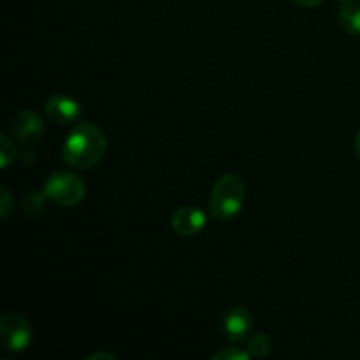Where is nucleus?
<instances>
[{
  "label": "nucleus",
  "mask_w": 360,
  "mask_h": 360,
  "mask_svg": "<svg viewBox=\"0 0 360 360\" xmlns=\"http://www.w3.org/2000/svg\"><path fill=\"white\" fill-rule=\"evenodd\" d=\"M108 139L101 127L91 122H79L72 127L62 148L63 162L76 171H88L104 158Z\"/></svg>",
  "instance_id": "1"
},
{
  "label": "nucleus",
  "mask_w": 360,
  "mask_h": 360,
  "mask_svg": "<svg viewBox=\"0 0 360 360\" xmlns=\"http://www.w3.org/2000/svg\"><path fill=\"white\" fill-rule=\"evenodd\" d=\"M246 199L245 181L239 174L227 172L213 185L210 195V210L217 220L231 221L241 213Z\"/></svg>",
  "instance_id": "2"
},
{
  "label": "nucleus",
  "mask_w": 360,
  "mask_h": 360,
  "mask_svg": "<svg viewBox=\"0 0 360 360\" xmlns=\"http://www.w3.org/2000/svg\"><path fill=\"white\" fill-rule=\"evenodd\" d=\"M44 195L51 202L62 207L77 206L86 195V185L83 179L74 172L58 171L53 172L44 183Z\"/></svg>",
  "instance_id": "3"
},
{
  "label": "nucleus",
  "mask_w": 360,
  "mask_h": 360,
  "mask_svg": "<svg viewBox=\"0 0 360 360\" xmlns=\"http://www.w3.org/2000/svg\"><path fill=\"white\" fill-rule=\"evenodd\" d=\"M0 338L7 350L20 354L30 345L32 327L20 313H4L0 316Z\"/></svg>",
  "instance_id": "4"
},
{
  "label": "nucleus",
  "mask_w": 360,
  "mask_h": 360,
  "mask_svg": "<svg viewBox=\"0 0 360 360\" xmlns=\"http://www.w3.org/2000/svg\"><path fill=\"white\" fill-rule=\"evenodd\" d=\"M11 136L16 141L18 144L25 148L35 146L37 143H41L42 136H44V123H42L41 116L37 112L30 111V109H25L20 111L11 122Z\"/></svg>",
  "instance_id": "5"
},
{
  "label": "nucleus",
  "mask_w": 360,
  "mask_h": 360,
  "mask_svg": "<svg viewBox=\"0 0 360 360\" xmlns=\"http://www.w3.org/2000/svg\"><path fill=\"white\" fill-rule=\"evenodd\" d=\"M253 329V319L243 306H232L225 311L221 320V333L232 343H241L250 336Z\"/></svg>",
  "instance_id": "6"
},
{
  "label": "nucleus",
  "mask_w": 360,
  "mask_h": 360,
  "mask_svg": "<svg viewBox=\"0 0 360 360\" xmlns=\"http://www.w3.org/2000/svg\"><path fill=\"white\" fill-rule=\"evenodd\" d=\"M207 224L206 213L199 207L193 206H183L179 210L174 211L171 218V225L174 229V232L183 238H193V236H199L204 231Z\"/></svg>",
  "instance_id": "7"
},
{
  "label": "nucleus",
  "mask_w": 360,
  "mask_h": 360,
  "mask_svg": "<svg viewBox=\"0 0 360 360\" xmlns=\"http://www.w3.org/2000/svg\"><path fill=\"white\" fill-rule=\"evenodd\" d=\"M46 116L58 125H70L81 116V105L76 98L65 94H56L48 98L44 105Z\"/></svg>",
  "instance_id": "8"
},
{
  "label": "nucleus",
  "mask_w": 360,
  "mask_h": 360,
  "mask_svg": "<svg viewBox=\"0 0 360 360\" xmlns=\"http://www.w3.org/2000/svg\"><path fill=\"white\" fill-rule=\"evenodd\" d=\"M340 25L347 34L360 35V2L347 0L340 9Z\"/></svg>",
  "instance_id": "9"
},
{
  "label": "nucleus",
  "mask_w": 360,
  "mask_h": 360,
  "mask_svg": "<svg viewBox=\"0 0 360 360\" xmlns=\"http://www.w3.org/2000/svg\"><path fill=\"white\" fill-rule=\"evenodd\" d=\"M246 350L250 352L252 357L264 359L267 355H271V352H273V340L267 334H253V338H250Z\"/></svg>",
  "instance_id": "10"
},
{
  "label": "nucleus",
  "mask_w": 360,
  "mask_h": 360,
  "mask_svg": "<svg viewBox=\"0 0 360 360\" xmlns=\"http://www.w3.org/2000/svg\"><path fill=\"white\" fill-rule=\"evenodd\" d=\"M44 192H28L25 195L23 204H21V211L28 217H37L42 210H44Z\"/></svg>",
  "instance_id": "11"
},
{
  "label": "nucleus",
  "mask_w": 360,
  "mask_h": 360,
  "mask_svg": "<svg viewBox=\"0 0 360 360\" xmlns=\"http://www.w3.org/2000/svg\"><path fill=\"white\" fill-rule=\"evenodd\" d=\"M0 158H2V164H0L2 169L9 167V165L18 158L16 146H14V143L6 136V134L0 136Z\"/></svg>",
  "instance_id": "12"
},
{
  "label": "nucleus",
  "mask_w": 360,
  "mask_h": 360,
  "mask_svg": "<svg viewBox=\"0 0 360 360\" xmlns=\"http://www.w3.org/2000/svg\"><path fill=\"white\" fill-rule=\"evenodd\" d=\"M250 355L248 350H239V348H227V350H221L218 354L213 355V360H248Z\"/></svg>",
  "instance_id": "13"
},
{
  "label": "nucleus",
  "mask_w": 360,
  "mask_h": 360,
  "mask_svg": "<svg viewBox=\"0 0 360 360\" xmlns=\"http://www.w3.org/2000/svg\"><path fill=\"white\" fill-rule=\"evenodd\" d=\"M0 192H2V202H0V217L7 218L9 211L13 210V200H11V193H9V190L6 188V186H2V188H0Z\"/></svg>",
  "instance_id": "14"
},
{
  "label": "nucleus",
  "mask_w": 360,
  "mask_h": 360,
  "mask_svg": "<svg viewBox=\"0 0 360 360\" xmlns=\"http://www.w3.org/2000/svg\"><path fill=\"white\" fill-rule=\"evenodd\" d=\"M294 2L299 4V6H302V7H316V6H320L323 0H294Z\"/></svg>",
  "instance_id": "15"
},
{
  "label": "nucleus",
  "mask_w": 360,
  "mask_h": 360,
  "mask_svg": "<svg viewBox=\"0 0 360 360\" xmlns=\"http://www.w3.org/2000/svg\"><path fill=\"white\" fill-rule=\"evenodd\" d=\"M97 359H105V360H116V357L112 354H105V352H97V354L90 355L88 360H97Z\"/></svg>",
  "instance_id": "16"
},
{
  "label": "nucleus",
  "mask_w": 360,
  "mask_h": 360,
  "mask_svg": "<svg viewBox=\"0 0 360 360\" xmlns=\"http://www.w3.org/2000/svg\"><path fill=\"white\" fill-rule=\"evenodd\" d=\"M355 155H357V158L360 160V130H359L357 137H355Z\"/></svg>",
  "instance_id": "17"
},
{
  "label": "nucleus",
  "mask_w": 360,
  "mask_h": 360,
  "mask_svg": "<svg viewBox=\"0 0 360 360\" xmlns=\"http://www.w3.org/2000/svg\"><path fill=\"white\" fill-rule=\"evenodd\" d=\"M341 2H347V0H341Z\"/></svg>",
  "instance_id": "18"
}]
</instances>
